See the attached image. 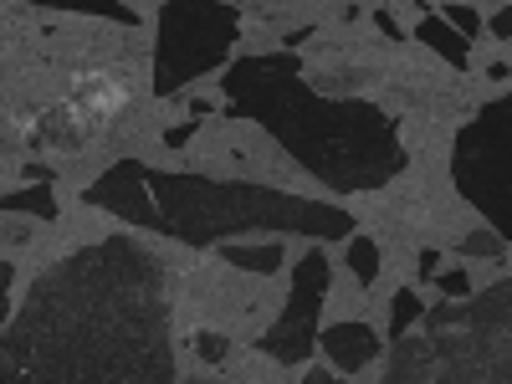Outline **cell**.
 Returning <instances> with one entry per match:
<instances>
[{
  "mask_svg": "<svg viewBox=\"0 0 512 384\" xmlns=\"http://www.w3.org/2000/svg\"><path fill=\"white\" fill-rule=\"evenodd\" d=\"M277 6H292V0H277Z\"/></svg>",
  "mask_w": 512,
  "mask_h": 384,
  "instance_id": "cell-24",
  "label": "cell"
},
{
  "mask_svg": "<svg viewBox=\"0 0 512 384\" xmlns=\"http://www.w3.org/2000/svg\"><path fill=\"white\" fill-rule=\"evenodd\" d=\"M507 297H512V282L497 277L487 287V297H472V303L451 297L446 308L420 313L425 333L395 338V364L384 369V384H405V379H497V384H507V374H512Z\"/></svg>",
  "mask_w": 512,
  "mask_h": 384,
  "instance_id": "cell-4",
  "label": "cell"
},
{
  "mask_svg": "<svg viewBox=\"0 0 512 384\" xmlns=\"http://www.w3.org/2000/svg\"><path fill=\"white\" fill-rule=\"evenodd\" d=\"M11 287H16V267L0 262V328L11 323Z\"/></svg>",
  "mask_w": 512,
  "mask_h": 384,
  "instance_id": "cell-18",
  "label": "cell"
},
{
  "mask_svg": "<svg viewBox=\"0 0 512 384\" xmlns=\"http://www.w3.org/2000/svg\"><path fill=\"white\" fill-rule=\"evenodd\" d=\"M487 31H492L497 41H507V36H512V6H502V11L487 21Z\"/></svg>",
  "mask_w": 512,
  "mask_h": 384,
  "instance_id": "cell-21",
  "label": "cell"
},
{
  "mask_svg": "<svg viewBox=\"0 0 512 384\" xmlns=\"http://www.w3.org/2000/svg\"><path fill=\"white\" fill-rule=\"evenodd\" d=\"M451 185L502 241L512 236V98L507 93L456 128Z\"/></svg>",
  "mask_w": 512,
  "mask_h": 384,
  "instance_id": "cell-6",
  "label": "cell"
},
{
  "mask_svg": "<svg viewBox=\"0 0 512 384\" xmlns=\"http://www.w3.org/2000/svg\"><path fill=\"white\" fill-rule=\"evenodd\" d=\"M0 210L6 216H31V221H57V190L52 180H31L26 190L0 195Z\"/></svg>",
  "mask_w": 512,
  "mask_h": 384,
  "instance_id": "cell-12",
  "label": "cell"
},
{
  "mask_svg": "<svg viewBox=\"0 0 512 384\" xmlns=\"http://www.w3.org/2000/svg\"><path fill=\"white\" fill-rule=\"evenodd\" d=\"M431 282L441 287V297H472V272H466V267H451V272H436Z\"/></svg>",
  "mask_w": 512,
  "mask_h": 384,
  "instance_id": "cell-17",
  "label": "cell"
},
{
  "mask_svg": "<svg viewBox=\"0 0 512 384\" xmlns=\"http://www.w3.org/2000/svg\"><path fill=\"white\" fill-rule=\"evenodd\" d=\"M441 21L456 26L461 36H482V16H477L472 6H441Z\"/></svg>",
  "mask_w": 512,
  "mask_h": 384,
  "instance_id": "cell-16",
  "label": "cell"
},
{
  "mask_svg": "<svg viewBox=\"0 0 512 384\" xmlns=\"http://www.w3.org/2000/svg\"><path fill=\"white\" fill-rule=\"evenodd\" d=\"M241 41L231 0H159L154 16V98H175L195 77L221 72Z\"/></svg>",
  "mask_w": 512,
  "mask_h": 384,
  "instance_id": "cell-5",
  "label": "cell"
},
{
  "mask_svg": "<svg viewBox=\"0 0 512 384\" xmlns=\"http://www.w3.org/2000/svg\"><path fill=\"white\" fill-rule=\"evenodd\" d=\"M195 354H200L205 364H221V359L231 354V344H226V333H210V328H200V333H195Z\"/></svg>",
  "mask_w": 512,
  "mask_h": 384,
  "instance_id": "cell-15",
  "label": "cell"
},
{
  "mask_svg": "<svg viewBox=\"0 0 512 384\" xmlns=\"http://www.w3.org/2000/svg\"><path fill=\"white\" fill-rule=\"evenodd\" d=\"M41 11H67V16H98V21H113V26H144V16L128 6V0H31Z\"/></svg>",
  "mask_w": 512,
  "mask_h": 384,
  "instance_id": "cell-11",
  "label": "cell"
},
{
  "mask_svg": "<svg viewBox=\"0 0 512 384\" xmlns=\"http://www.w3.org/2000/svg\"><path fill=\"white\" fill-rule=\"evenodd\" d=\"M195 139V123H169L164 128V149H185Z\"/></svg>",
  "mask_w": 512,
  "mask_h": 384,
  "instance_id": "cell-20",
  "label": "cell"
},
{
  "mask_svg": "<svg viewBox=\"0 0 512 384\" xmlns=\"http://www.w3.org/2000/svg\"><path fill=\"white\" fill-rule=\"evenodd\" d=\"M328 287H333L328 256L318 246L308 256H297L287 308L277 313V323L262 338H256V354L277 359L282 369H303L313 359V349H318V318H323V303H328Z\"/></svg>",
  "mask_w": 512,
  "mask_h": 384,
  "instance_id": "cell-7",
  "label": "cell"
},
{
  "mask_svg": "<svg viewBox=\"0 0 512 384\" xmlns=\"http://www.w3.org/2000/svg\"><path fill=\"white\" fill-rule=\"evenodd\" d=\"M415 41H420V47H431V52H436L446 67H456V72L472 67V36H461V31H456V26H446L441 16H420Z\"/></svg>",
  "mask_w": 512,
  "mask_h": 384,
  "instance_id": "cell-9",
  "label": "cell"
},
{
  "mask_svg": "<svg viewBox=\"0 0 512 384\" xmlns=\"http://www.w3.org/2000/svg\"><path fill=\"white\" fill-rule=\"evenodd\" d=\"M221 256L236 267V272H256V277H272L287 256H282V236H267V241H221Z\"/></svg>",
  "mask_w": 512,
  "mask_h": 384,
  "instance_id": "cell-10",
  "label": "cell"
},
{
  "mask_svg": "<svg viewBox=\"0 0 512 384\" xmlns=\"http://www.w3.org/2000/svg\"><path fill=\"white\" fill-rule=\"evenodd\" d=\"M169 303L149 246L108 236L67 251L0 338V379H175Z\"/></svg>",
  "mask_w": 512,
  "mask_h": 384,
  "instance_id": "cell-1",
  "label": "cell"
},
{
  "mask_svg": "<svg viewBox=\"0 0 512 384\" xmlns=\"http://www.w3.org/2000/svg\"><path fill=\"white\" fill-rule=\"evenodd\" d=\"M461 251H466V256H477V251L507 256V246H502V241H492V236H482V231H477V236H466V241H461Z\"/></svg>",
  "mask_w": 512,
  "mask_h": 384,
  "instance_id": "cell-19",
  "label": "cell"
},
{
  "mask_svg": "<svg viewBox=\"0 0 512 384\" xmlns=\"http://www.w3.org/2000/svg\"><path fill=\"white\" fill-rule=\"evenodd\" d=\"M318 349L328 354V369L333 374H359L379 359V333L359 318H344V323H328L318 333Z\"/></svg>",
  "mask_w": 512,
  "mask_h": 384,
  "instance_id": "cell-8",
  "label": "cell"
},
{
  "mask_svg": "<svg viewBox=\"0 0 512 384\" xmlns=\"http://www.w3.org/2000/svg\"><path fill=\"white\" fill-rule=\"evenodd\" d=\"M420 313H425V303H420V292H415V287H400V292L390 297V338L410 333V328L420 323Z\"/></svg>",
  "mask_w": 512,
  "mask_h": 384,
  "instance_id": "cell-14",
  "label": "cell"
},
{
  "mask_svg": "<svg viewBox=\"0 0 512 384\" xmlns=\"http://www.w3.org/2000/svg\"><path fill=\"white\" fill-rule=\"evenodd\" d=\"M369 16H374V26H379L384 36H400V26L390 21V11H369Z\"/></svg>",
  "mask_w": 512,
  "mask_h": 384,
  "instance_id": "cell-23",
  "label": "cell"
},
{
  "mask_svg": "<svg viewBox=\"0 0 512 384\" xmlns=\"http://www.w3.org/2000/svg\"><path fill=\"white\" fill-rule=\"evenodd\" d=\"M441 272V251H420V277H436Z\"/></svg>",
  "mask_w": 512,
  "mask_h": 384,
  "instance_id": "cell-22",
  "label": "cell"
},
{
  "mask_svg": "<svg viewBox=\"0 0 512 384\" xmlns=\"http://www.w3.org/2000/svg\"><path fill=\"white\" fill-rule=\"evenodd\" d=\"M231 118H246L333 190H384L405 175V139L400 123L369 98H323L308 88L303 57L262 52L226 67V103Z\"/></svg>",
  "mask_w": 512,
  "mask_h": 384,
  "instance_id": "cell-2",
  "label": "cell"
},
{
  "mask_svg": "<svg viewBox=\"0 0 512 384\" xmlns=\"http://www.w3.org/2000/svg\"><path fill=\"white\" fill-rule=\"evenodd\" d=\"M93 210L164 241L210 251L241 236H308V241H344L354 236V216L344 205L287 195L256 180H210L180 175V169H149L144 159H118L82 190Z\"/></svg>",
  "mask_w": 512,
  "mask_h": 384,
  "instance_id": "cell-3",
  "label": "cell"
},
{
  "mask_svg": "<svg viewBox=\"0 0 512 384\" xmlns=\"http://www.w3.org/2000/svg\"><path fill=\"white\" fill-rule=\"evenodd\" d=\"M344 246H349L344 262H349L354 282H359V287H374V282H379V241L354 231V236H344Z\"/></svg>",
  "mask_w": 512,
  "mask_h": 384,
  "instance_id": "cell-13",
  "label": "cell"
}]
</instances>
